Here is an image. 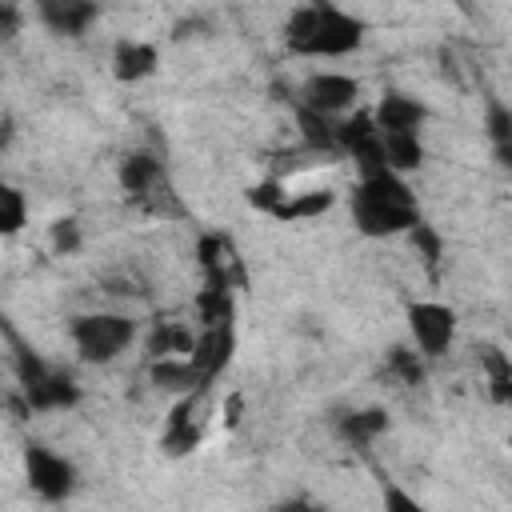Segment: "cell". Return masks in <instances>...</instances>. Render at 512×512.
Masks as SVG:
<instances>
[{
  "label": "cell",
  "instance_id": "cell-1",
  "mask_svg": "<svg viewBox=\"0 0 512 512\" xmlns=\"http://www.w3.org/2000/svg\"><path fill=\"white\" fill-rule=\"evenodd\" d=\"M364 32L368 28L360 16L336 8L332 0H312L284 20V48L308 60H336L356 52L364 44Z\"/></svg>",
  "mask_w": 512,
  "mask_h": 512
},
{
  "label": "cell",
  "instance_id": "cell-2",
  "mask_svg": "<svg viewBox=\"0 0 512 512\" xmlns=\"http://www.w3.org/2000/svg\"><path fill=\"white\" fill-rule=\"evenodd\" d=\"M416 220H420V204L400 172L384 168V172L360 176V184L352 192V224L360 236H372V240L400 236Z\"/></svg>",
  "mask_w": 512,
  "mask_h": 512
},
{
  "label": "cell",
  "instance_id": "cell-3",
  "mask_svg": "<svg viewBox=\"0 0 512 512\" xmlns=\"http://www.w3.org/2000/svg\"><path fill=\"white\" fill-rule=\"evenodd\" d=\"M16 380H20L24 404L32 412H64V408L80 404V384L64 368L48 364L44 356H36L24 344H16Z\"/></svg>",
  "mask_w": 512,
  "mask_h": 512
},
{
  "label": "cell",
  "instance_id": "cell-4",
  "mask_svg": "<svg viewBox=\"0 0 512 512\" xmlns=\"http://www.w3.org/2000/svg\"><path fill=\"white\" fill-rule=\"evenodd\" d=\"M68 336H72L80 360L112 364L136 340V320H128L120 312H84V316H72Z\"/></svg>",
  "mask_w": 512,
  "mask_h": 512
},
{
  "label": "cell",
  "instance_id": "cell-5",
  "mask_svg": "<svg viewBox=\"0 0 512 512\" xmlns=\"http://www.w3.org/2000/svg\"><path fill=\"white\" fill-rule=\"evenodd\" d=\"M24 480H28V488L40 500L56 504V500H68L72 496L76 468H72L68 456H60V452H52L44 444H24Z\"/></svg>",
  "mask_w": 512,
  "mask_h": 512
},
{
  "label": "cell",
  "instance_id": "cell-6",
  "mask_svg": "<svg viewBox=\"0 0 512 512\" xmlns=\"http://www.w3.org/2000/svg\"><path fill=\"white\" fill-rule=\"evenodd\" d=\"M336 152L352 156V164L360 168V176L368 172H384V148H380V128L372 120V112L356 108L352 116L336 120Z\"/></svg>",
  "mask_w": 512,
  "mask_h": 512
},
{
  "label": "cell",
  "instance_id": "cell-7",
  "mask_svg": "<svg viewBox=\"0 0 512 512\" xmlns=\"http://www.w3.org/2000/svg\"><path fill=\"white\" fill-rule=\"evenodd\" d=\"M408 332L420 356H444L456 340V312L440 300H416L408 304Z\"/></svg>",
  "mask_w": 512,
  "mask_h": 512
},
{
  "label": "cell",
  "instance_id": "cell-8",
  "mask_svg": "<svg viewBox=\"0 0 512 512\" xmlns=\"http://www.w3.org/2000/svg\"><path fill=\"white\" fill-rule=\"evenodd\" d=\"M232 352H236V320H224V324H204L192 340V368L200 376V388H208L228 364H232Z\"/></svg>",
  "mask_w": 512,
  "mask_h": 512
},
{
  "label": "cell",
  "instance_id": "cell-9",
  "mask_svg": "<svg viewBox=\"0 0 512 512\" xmlns=\"http://www.w3.org/2000/svg\"><path fill=\"white\" fill-rule=\"evenodd\" d=\"M356 96H360V84L348 72H316V76H308L300 84L296 104L316 108L324 116H340V112H348L356 104Z\"/></svg>",
  "mask_w": 512,
  "mask_h": 512
},
{
  "label": "cell",
  "instance_id": "cell-10",
  "mask_svg": "<svg viewBox=\"0 0 512 512\" xmlns=\"http://www.w3.org/2000/svg\"><path fill=\"white\" fill-rule=\"evenodd\" d=\"M196 260L204 272V284H220V288H240L244 284V264L236 256V244L220 232H204L196 240Z\"/></svg>",
  "mask_w": 512,
  "mask_h": 512
},
{
  "label": "cell",
  "instance_id": "cell-11",
  "mask_svg": "<svg viewBox=\"0 0 512 512\" xmlns=\"http://www.w3.org/2000/svg\"><path fill=\"white\" fill-rule=\"evenodd\" d=\"M36 16L56 36H84L100 20L96 0H36Z\"/></svg>",
  "mask_w": 512,
  "mask_h": 512
},
{
  "label": "cell",
  "instance_id": "cell-12",
  "mask_svg": "<svg viewBox=\"0 0 512 512\" xmlns=\"http://www.w3.org/2000/svg\"><path fill=\"white\" fill-rule=\"evenodd\" d=\"M200 436H204V428H200V420H196L192 392H184V396L172 404L168 420H164L160 448H164L168 456H188V452H196V448H200Z\"/></svg>",
  "mask_w": 512,
  "mask_h": 512
},
{
  "label": "cell",
  "instance_id": "cell-13",
  "mask_svg": "<svg viewBox=\"0 0 512 512\" xmlns=\"http://www.w3.org/2000/svg\"><path fill=\"white\" fill-rule=\"evenodd\" d=\"M372 120L380 132H420V124L428 120V108L408 92H384L380 104L372 108Z\"/></svg>",
  "mask_w": 512,
  "mask_h": 512
},
{
  "label": "cell",
  "instance_id": "cell-14",
  "mask_svg": "<svg viewBox=\"0 0 512 512\" xmlns=\"http://www.w3.org/2000/svg\"><path fill=\"white\" fill-rule=\"evenodd\" d=\"M116 180L132 200H140V196H148V192H156L164 184V164L152 152H128L120 160V168H116Z\"/></svg>",
  "mask_w": 512,
  "mask_h": 512
},
{
  "label": "cell",
  "instance_id": "cell-15",
  "mask_svg": "<svg viewBox=\"0 0 512 512\" xmlns=\"http://www.w3.org/2000/svg\"><path fill=\"white\" fill-rule=\"evenodd\" d=\"M160 64V52L156 44L148 40H120L116 52H112V76L120 84H136V80H148Z\"/></svg>",
  "mask_w": 512,
  "mask_h": 512
},
{
  "label": "cell",
  "instance_id": "cell-16",
  "mask_svg": "<svg viewBox=\"0 0 512 512\" xmlns=\"http://www.w3.org/2000/svg\"><path fill=\"white\" fill-rule=\"evenodd\" d=\"M296 128H300L304 148H312V152H320V156H340V152H336V116H324V112H316V108L296 104Z\"/></svg>",
  "mask_w": 512,
  "mask_h": 512
},
{
  "label": "cell",
  "instance_id": "cell-17",
  "mask_svg": "<svg viewBox=\"0 0 512 512\" xmlns=\"http://www.w3.org/2000/svg\"><path fill=\"white\" fill-rule=\"evenodd\" d=\"M336 432L352 444V448H368L380 432H388V412L384 408H356L336 416Z\"/></svg>",
  "mask_w": 512,
  "mask_h": 512
},
{
  "label": "cell",
  "instance_id": "cell-18",
  "mask_svg": "<svg viewBox=\"0 0 512 512\" xmlns=\"http://www.w3.org/2000/svg\"><path fill=\"white\" fill-rule=\"evenodd\" d=\"M380 148H384V164L392 172H416L424 164V144L420 132H380Z\"/></svg>",
  "mask_w": 512,
  "mask_h": 512
},
{
  "label": "cell",
  "instance_id": "cell-19",
  "mask_svg": "<svg viewBox=\"0 0 512 512\" xmlns=\"http://www.w3.org/2000/svg\"><path fill=\"white\" fill-rule=\"evenodd\" d=\"M152 384L164 392H200V376L188 356H156L152 360Z\"/></svg>",
  "mask_w": 512,
  "mask_h": 512
},
{
  "label": "cell",
  "instance_id": "cell-20",
  "mask_svg": "<svg viewBox=\"0 0 512 512\" xmlns=\"http://www.w3.org/2000/svg\"><path fill=\"white\" fill-rule=\"evenodd\" d=\"M192 328L184 320H156L152 332H148V352L152 360L156 356H188L192 352Z\"/></svg>",
  "mask_w": 512,
  "mask_h": 512
},
{
  "label": "cell",
  "instance_id": "cell-21",
  "mask_svg": "<svg viewBox=\"0 0 512 512\" xmlns=\"http://www.w3.org/2000/svg\"><path fill=\"white\" fill-rule=\"evenodd\" d=\"M332 204H336V192H332V188H312V192H292V196H284V204H280L272 216H276V220H312V216H324Z\"/></svg>",
  "mask_w": 512,
  "mask_h": 512
},
{
  "label": "cell",
  "instance_id": "cell-22",
  "mask_svg": "<svg viewBox=\"0 0 512 512\" xmlns=\"http://www.w3.org/2000/svg\"><path fill=\"white\" fill-rule=\"evenodd\" d=\"M196 316H200V324H224V320H236V296H232V288L204 284V288L196 292Z\"/></svg>",
  "mask_w": 512,
  "mask_h": 512
},
{
  "label": "cell",
  "instance_id": "cell-23",
  "mask_svg": "<svg viewBox=\"0 0 512 512\" xmlns=\"http://www.w3.org/2000/svg\"><path fill=\"white\" fill-rule=\"evenodd\" d=\"M480 364H484V376H488V396L496 404H508L512 400V360H508V352L492 344V348H484Z\"/></svg>",
  "mask_w": 512,
  "mask_h": 512
},
{
  "label": "cell",
  "instance_id": "cell-24",
  "mask_svg": "<svg viewBox=\"0 0 512 512\" xmlns=\"http://www.w3.org/2000/svg\"><path fill=\"white\" fill-rule=\"evenodd\" d=\"M384 372L392 376V380H400L404 388H416V384H424V356L420 352H412V348H404V344H396L392 352H388V360H384Z\"/></svg>",
  "mask_w": 512,
  "mask_h": 512
},
{
  "label": "cell",
  "instance_id": "cell-25",
  "mask_svg": "<svg viewBox=\"0 0 512 512\" xmlns=\"http://www.w3.org/2000/svg\"><path fill=\"white\" fill-rule=\"evenodd\" d=\"M28 224V200L16 184L0 180V236H16Z\"/></svg>",
  "mask_w": 512,
  "mask_h": 512
},
{
  "label": "cell",
  "instance_id": "cell-26",
  "mask_svg": "<svg viewBox=\"0 0 512 512\" xmlns=\"http://www.w3.org/2000/svg\"><path fill=\"white\" fill-rule=\"evenodd\" d=\"M488 140L496 148V160L508 164V156H512V112L500 100L488 104Z\"/></svg>",
  "mask_w": 512,
  "mask_h": 512
},
{
  "label": "cell",
  "instance_id": "cell-27",
  "mask_svg": "<svg viewBox=\"0 0 512 512\" xmlns=\"http://www.w3.org/2000/svg\"><path fill=\"white\" fill-rule=\"evenodd\" d=\"M408 240H412L416 256L424 260V268H428V272H436V268H440V256H444V236H440L432 224L416 220V224L408 228Z\"/></svg>",
  "mask_w": 512,
  "mask_h": 512
},
{
  "label": "cell",
  "instance_id": "cell-28",
  "mask_svg": "<svg viewBox=\"0 0 512 512\" xmlns=\"http://www.w3.org/2000/svg\"><path fill=\"white\" fill-rule=\"evenodd\" d=\"M284 196H288V188H284L280 180H260V184L248 188V204H252L256 212H268V216L284 204Z\"/></svg>",
  "mask_w": 512,
  "mask_h": 512
},
{
  "label": "cell",
  "instance_id": "cell-29",
  "mask_svg": "<svg viewBox=\"0 0 512 512\" xmlns=\"http://www.w3.org/2000/svg\"><path fill=\"white\" fill-rule=\"evenodd\" d=\"M80 244H84L80 224H76L72 216H60V220L52 224V248H56V256H72V252H80Z\"/></svg>",
  "mask_w": 512,
  "mask_h": 512
},
{
  "label": "cell",
  "instance_id": "cell-30",
  "mask_svg": "<svg viewBox=\"0 0 512 512\" xmlns=\"http://www.w3.org/2000/svg\"><path fill=\"white\" fill-rule=\"evenodd\" d=\"M20 24H24L20 4H16V0H0V36H4V40H12V36L20 32Z\"/></svg>",
  "mask_w": 512,
  "mask_h": 512
},
{
  "label": "cell",
  "instance_id": "cell-31",
  "mask_svg": "<svg viewBox=\"0 0 512 512\" xmlns=\"http://www.w3.org/2000/svg\"><path fill=\"white\" fill-rule=\"evenodd\" d=\"M384 504H388V508H400V512H420V504H416L412 496H404L400 488H388V492H384Z\"/></svg>",
  "mask_w": 512,
  "mask_h": 512
},
{
  "label": "cell",
  "instance_id": "cell-32",
  "mask_svg": "<svg viewBox=\"0 0 512 512\" xmlns=\"http://www.w3.org/2000/svg\"><path fill=\"white\" fill-rule=\"evenodd\" d=\"M8 140H12V124L0 120V148H8Z\"/></svg>",
  "mask_w": 512,
  "mask_h": 512
}]
</instances>
